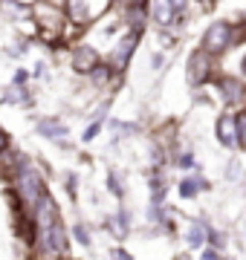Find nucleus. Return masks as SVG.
<instances>
[{
    "mask_svg": "<svg viewBox=\"0 0 246 260\" xmlns=\"http://www.w3.org/2000/svg\"><path fill=\"white\" fill-rule=\"evenodd\" d=\"M237 44H240V26H237L235 20L218 18L206 26L203 41H200V49L211 58H220V55H226L232 47H237Z\"/></svg>",
    "mask_w": 246,
    "mask_h": 260,
    "instance_id": "nucleus-1",
    "label": "nucleus"
},
{
    "mask_svg": "<svg viewBox=\"0 0 246 260\" xmlns=\"http://www.w3.org/2000/svg\"><path fill=\"white\" fill-rule=\"evenodd\" d=\"M15 185H18V200L23 203V211L32 214V208L38 205V200L47 194V185H44V177H41L38 171L32 165H20L18 168V179H15Z\"/></svg>",
    "mask_w": 246,
    "mask_h": 260,
    "instance_id": "nucleus-2",
    "label": "nucleus"
},
{
    "mask_svg": "<svg viewBox=\"0 0 246 260\" xmlns=\"http://www.w3.org/2000/svg\"><path fill=\"white\" fill-rule=\"evenodd\" d=\"M139 38H142V32H131V29H128L113 47H110V52H107V58H104V64L110 67L116 75H122L125 70L131 67V58H133V52H136V47H139Z\"/></svg>",
    "mask_w": 246,
    "mask_h": 260,
    "instance_id": "nucleus-3",
    "label": "nucleus"
},
{
    "mask_svg": "<svg viewBox=\"0 0 246 260\" xmlns=\"http://www.w3.org/2000/svg\"><path fill=\"white\" fill-rule=\"evenodd\" d=\"M186 78H189L191 87H203L214 78V58L206 55L203 49H194L189 55V64H186Z\"/></svg>",
    "mask_w": 246,
    "mask_h": 260,
    "instance_id": "nucleus-4",
    "label": "nucleus"
},
{
    "mask_svg": "<svg viewBox=\"0 0 246 260\" xmlns=\"http://www.w3.org/2000/svg\"><path fill=\"white\" fill-rule=\"evenodd\" d=\"M99 61H102V52L93 44L81 41V44H73V49H70V70L76 75H90Z\"/></svg>",
    "mask_w": 246,
    "mask_h": 260,
    "instance_id": "nucleus-5",
    "label": "nucleus"
},
{
    "mask_svg": "<svg viewBox=\"0 0 246 260\" xmlns=\"http://www.w3.org/2000/svg\"><path fill=\"white\" fill-rule=\"evenodd\" d=\"M145 12H148V23H157L160 29H171L177 23V12L171 6V0H148L145 3Z\"/></svg>",
    "mask_w": 246,
    "mask_h": 260,
    "instance_id": "nucleus-6",
    "label": "nucleus"
},
{
    "mask_svg": "<svg viewBox=\"0 0 246 260\" xmlns=\"http://www.w3.org/2000/svg\"><path fill=\"white\" fill-rule=\"evenodd\" d=\"M214 130H218V142L223 145V148H240V139H237V124H235V113H229V110L220 113Z\"/></svg>",
    "mask_w": 246,
    "mask_h": 260,
    "instance_id": "nucleus-7",
    "label": "nucleus"
},
{
    "mask_svg": "<svg viewBox=\"0 0 246 260\" xmlns=\"http://www.w3.org/2000/svg\"><path fill=\"white\" fill-rule=\"evenodd\" d=\"M218 87H220L223 104H229V107H240L243 104V81L240 78H235V75H220Z\"/></svg>",
    "mask_w": 246,
    "mask_h": 260,
    "instance_id": "nucleus-8",
    "label": "nucleus"
},
{
    "mask_svg": "<svg viewBox=\"0 0 246 260\" xmlns=\"http://www.w3.org/2000/svg\"><path fill=\"white\" fill-rule=\"evenodd\" d=\"M44 249L52 251V254H58V257H67V229H64V223H61V217L49 225L47 246H44Z\"/></svg>",
    "mask_w": 246,
    "mask_h": 260,
    "instance_id": "nucleus-9",
    "label": "nucleus"
},
{
    "mask_svg": "<svg viewBox=\"0 0 246 260\" xmlns=\"http://www.w3.org/2000/svg\"><path fill=\"white\" fill-rule=\"evenodd\" d=\"M38 133L44 139H52V142H64L67 139V124L61 119H41L38 121Z\"/></svg>",
    "mask_w": 246,
    "mask_h": 260,
    "instance_id": "nucleus-10",
    "label": "nucleus"
},
{
    "mask_svg": "<svg viewBox=\"0 0 246 260\" xmlns=\"http://www.w3.org/2000/svg\"><path fill=\"white\" fill-rule=\"evenodd\" d=\"M87 78H90V84H93L96 90H107V87L116 81V73H113L107 64H104V58H102V61L93 67V73L87 75Z\"/></svg>",
    "mask_w": 246,
    "mask_h": 260,
    "instance_id": "nucleus-11",
    "label": "nucleus"
},
{
    "mask_svg": "<svg viewBox=\"0 0 246 260\" xmlns=\"http://www.w3.org/2000/svg\"><path fill=\"white\" fill-rule=\"evenodd\" d=\"M206 188H208V182L203 177H189V179H182V182H180V188H177V191H180V197L191 200V197H197L200 191H206Z\"/></svg>",
    "mask_w": 246,
    "mask_h": 260,
    "instance_id": "nucleus-12",
    "label": "nucleus"
},
{
    "mask_svg": "<svg viewBox=\"0 0 246 260\" xmlns=\"http://www.w3.org/2000/svg\"><path fill=\"white\" fill-rule=\"evenodd\" d=\"M9 104H32V93H29L26 87H18V84H9V90L3 95Z\"/></svg>",
    "mask_w": 246,
    "mask_h": 260,
    "instance_id": "nucleus-13",
    "label": "nucleus"
},
{
    "mask_svg": "<svg viewBox=\"0 0 246 260\" xmlns=\"http://www.w3.org/2000/svg\"><path fill=\"white\" fill-rule=\"evenodd\" d=\"M206 223H191L189 232H186V240H189V246H194V249H200L203 243H206Z\"/></svg>",
    "mask_w": 246,
    "mask_h": 260,
    "instance_id": "nucleus-14",
    "label": "nucleus"
},
{
    "mask_svg": "<svg viewBox=\"0 0 246 260\" xmlns=\"http://www.w3.org/2000/svg\"><path fill=\"white\" fill-rule=\"evenodd\" d=\"M235 124H237V139H240V148H246V119H243V113H235Z\"/></svg>",
    "mask_w": 246,
    "mask_h": 260,
    "instance_id": "nucleus-15",
    "label": "nucleus"
},
{
    "mask_svg": "<svg viewBox=\"0 0 246 260\" xmlns=\"http://www.w3.org/2000/svg\"><path fill=\"white\" fill-rule=\"evenodd\" d=\"M206 240H211V249H220V246L226 243V237L220 232H214V229H206Z\"/></svg>",
    "mask_w": 246,
    "mask_h": 260,
    "instance_id": "nucleus-16",
    "label": "nucleus"
},
{
    "mask_svg": "<svg viewBox=\"0 0 246 260\" xmlns=\"http://www.w3.org/2000/svg\"><path fill=\"white\" fill-rule=\"evenodd\" d=\"M99 130H102V121L96 119L93 124H87V130H84V136H81V139H84V142H93L96 136H99Z\"/></svg>",
    "mask_w": 246,
    "mask_h": 260,
    "instance_id": "nucleus-17",
    "label": "nucleus"
},
{
    "mask_svg": "<svg viewBox=\"0 0 246 260\" xmlns=\"http://www.w3.org/2000/svg\"><path fill=\"white\" fill-rule=\"evenodd\" d=\"M73 234H76V240L81 243V246H90V232H87V229H84L81 223H78L76 229H73Z\"/></svg>",
    "mask_w": 246,
    "mask_h": 260,
    "instance_id": "nucleus-18",
    "label": "nucleus"
},
{
    "mask_svg": "<svg viewBox=\"0 0 246 260\" xmlns=\"http://www.w3.org/2000/svg\"><path fill=\"white\" fill-rule=\"evenodd\" d=\"M116 6H122V9H136V6H145L148 0H113Z\"/></svg>",
    "mask_w": 246,
    "mask_h": 260,
    "instance_id": "nucleus-19",
    "label": "nucleus"
},
{
    "mask_svg": "<svg viewBox=\"0 0 246 260\" xmlns=\"http://www.w3.org/2000/svg\"><path fill=\"white\" fill-rule=\"evenodd\" d=\"M26 81H29L26 70H18V73H15V78H12V84H18V87H26Z\"/></svg>",
    "mask_w": 246,
    "mask_h": 260,
    "instance_id": "nucleus-20",
    "label": "nucleus"
},
{
    "mask_svg": "<svg viewBox=\"0 0 246 260\" xmlns=\"http://www.w3.org/2000/svg\"><path fill=\"white\" fill-rule=\"evenodd\" d=\"M177 165H180V168H191V165H194V156L186 150V153H180V156H177Z\"/></svg>",
    "mask_w": 246,
    "mask_h": 260,
    "instance_id": "nucleus-21",
    "label": "nucleus"
},
{
    "mask_svg": "<svg viewBox=\"0 0 246 260\" xmlns=\"http://www.w3.org/2000/svg\"><path fill=\"white\" fill-rule=\"evenodd\" d=\"M107 185H110V191H113L116 197H122V188H119V179H116V174H110V177H107Z\"/></svg>",
    "mask_w": 246,
    "mask_h": 260,
    "instance_id": "nucleus-22",
    "label": "nucleus"
},
{
    "mask_svg": "<svg viewBox=\"0 0 246 260\" xmlns=\"http://www.w3.org/2000/svg\"><path fill=\"white\" fill-rule=\"evenodd\" d=\"M162 64H165V55H162V52H153L151 55V70H160Z\"/></svg>",
    "mask_w": 246,
    "mask_h": 260,
    "instance_id": "nucleus-23",
    "label": "nucleus"
},
{
    "mask_svg": "<svg viewBox=\"0 0 246 260\" xmlns=\"http://www.w3.org/2000/svg\"><path fill=\"white\" fill-rule=\"evenodd\" d=\"M200 260H223L218 254V249H203V254H200Z\"/></svg>",
    "mask_w": 246,
    "mask_h": 260,
    "instance_id": "nucleus-24",
    "label": "nucleus"
},
{
    "mask_svg": "<svg viewBox=\"0 0 246 260\" xmlns=\"http://www.w3.org/2000/svg\"><path fill=\"white\" fill-rule=\"evenodd\" d=\"M6 150H9V136L0 130V153H6Z\"/></svg>",
    "mask_w": 246,
    "mask_h": 260,
    "instance_id": "nucleus-25",
    "label": "nucleus"
},
{
    "mask_svg": "<svg viewBox=\"0 0 246 260\" xmlns=\"http://www.w3.org/2000/svg\"><path fill=\"white\" fill-rule=\"evenodd\" d=\"M113 260H131V257H128V251H122V249H116V251H113Z\"/></svg>",
    "mask_w": 246,
    "mask_h": 260,
    "instance_id": "nucleus-26",
    "label": "nucleus"
},
{
    "mask_svg": "<svg viewBox=\"0 0 246 260\" xmlns=\"http://www.w3.org/2000/svg\"><path fill=\"white\" fill-rule=\"evenodd\" d=\"M194 3H197V6H203V9H208V6H214L218 0H194Z\"/></svg>",
    "mask_w": 246,
    "mask_h": 260,
    "instance_id": "nucleus-27",
    "label": "nucleus"
},
{
    "mask_svg": "<svg viewBox=\"0 0 246 260\" xmlns=\"http://www.w3.org/2000/svg\"><path fill=\"white\" fill-rule=\"evenodd\" d=\"M18 3H23V6H32V3H35V0H18Z\"/></svg>",
    "mask_w": 246,
    "mask_h": 260,
    "instance_id": "nucleus-28",
    "label": "nucleus"
},
{
    "mask_svg": "<svg viewBox=\"0 0 246 260\" xmlns=\"http://www.w3.org/2000/svg\"><path fill=\"white\" fill-rule=\"evenodd\" d=\"M61 260H64V257H61Z\"/></svg>",
    "mask_w": 246,
    "mask_h": 260,
    "instance_id": "nucleus-29",
    "label": "nucleus"
}]
</instances>
